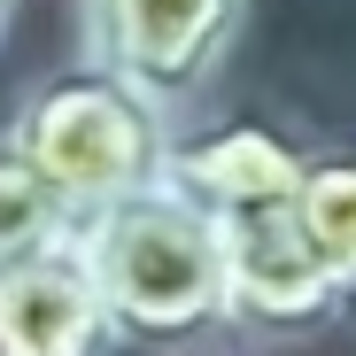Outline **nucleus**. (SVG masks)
<instances>
[{
  "mask_svg": "<svg viewBox=\"0 0 356 356\" xmlns=\"http://www.w3.org/2000/svg\"><path fill=\"white\" fill-rule=\"evenodd\" d=\"M86 264L108 294V318L124 348L194 356L202 341L232 333L225 302V225L194 209L178 186L132 194L101 217H86Z\"/></svg>",
  "mask_w": 356,
  "mask_h": 356,
  "instance_id": "nucleus-1",
  "label": "nucleus"
},
{
  "mask_svg": "<svg viewBox=\"0 0 356 356\" xmlns=\"http://www.w3.org/2000/svg\"><path fill=\"white\" fill-rule=\"evenodd\" d=\"M8 132L16 147L54 178V194H63L86 217L116 209V202H132V194H155L170 186V147H178V116L140 93L132 78H116L101 63H63V70H47L16 116H8Z\"/></svg>",
  "mask_w": 356,
  "mask_h": 356,
  "instance_id": "nucleus-2",
  "label": "nucleus"
},
{
  "mask_svg": "<svg viewBox=\"0 0 356 356\" xmlns=\"http://www.w3.org/2000/svg\"><path fill=\"white\" fill-rule=\"evenodd\" d=\"M248 0H78V54L186 116L232 63Z\"/></svg>",
  "mask_w": 356,
  "mask_h": 356,
  "instance_id": "nucleus-3",
  "label": "nucleus"
},
{
  "mask_svg": "<svg viewBox=\"0 0 356 356\" xmlns=\"http://www.w3.org/2000/svg\"><path fill=\"white\" fill-rule=\"evenodd\" d=\"M225 302L241 341H310L356 310L294 202L225 217Z\"/></svg>",
  "mask_w": 356,
  "mask_h": 356,
  "instance_id": "nucleus-4",
  "label": "nucleus"
},
{
  "mask_svg": "<svg viewBox=\"0 0 356 356\" xmlns=\"http://www.w3.org/2000/svg\"><path fill=\"white\" fill-rule=\"evenodd\" d=\"M310 163H318V147L294 140L286 124H271V116H225V124H186L178 132L170 186L225 225V217H248V209L302 202Z\"/></svg>",
  "mask_w": 356,
  "mask_h": 356,
  "instance_id": "nucleus-5",
  "label": "nucleus"
},
{
  "mask_svg": "<svg viewBox=\"0 0 356 356\" xmlns=\"http://www.w3.org/2000/svg\"><path fill=\"white\" fill-rule=\"evenodd\" d=\"M124 333L86 264V241L0 271V356H116Z\"/></svg>",
  "mask_w": 356,
  "mask_h": 356,
  "instance_id": "nucleus-6",
  "label": "nucleus"
},
{
  "mask_svg": "<svg viewBox=\"0 0 356 356\" xmlns=\"http://www.w3.org/2000/svg\"><path fill=\"white\" fill-rule=\"evenodd\" d=\"M78 232L86 225H78V209L63 194H54V178L16 147V132H0V271L70 248Z\"/></svg>",
  "mask_w": 356,
  "mask_h": 356,
  "instance_id": "nucleus-7",
  "label": "nucleus"
},
{
  "mask_svg": "<svg viewBox=\"0 0 356 356\" xmlns=\"http://www.w3.org/2000/svg\"><path fill=\"white\" fill-rule=\"evenodd\" d=\"M294 209H302L318 256L333 264V279L348 286V302H356V140L318 147V163H310L302 202H294Z\"/></svg>",
  "mask_w": 356,
  "mask_h": 356,
  "instance_id": "nucleus-8",
  "label": "nucleus"
},
{
  "mask_svg": "<svg viewBox=\"0 0 356 356\" xmlns=\"http://www.w3.org/2000/svg\"><path fill=\"white\" fill-rule=\"evenodd\" d=\"M8 31H16V0H0V47H8Z\"/></svg>",
  "mask_w": 356,
  "mask_h": 356,
  "instance_id": "nucleus-9",
  "label": "nucleus"
},
{
  "mask_svg": "<svg viewBox=\"0 0 356 356\" xmlns=\"http://www.w3.org/2000/svg\"><path fill=\"white\" fill-rule=\"evenodd\" d=\"M194 356H202V348H194Z\"/></svg>",
  "mask_w": 356,
  "mask_h": 356,
  "instance_id": "nucleus-10",
  "label": "nucleus"
}]
</instances>
